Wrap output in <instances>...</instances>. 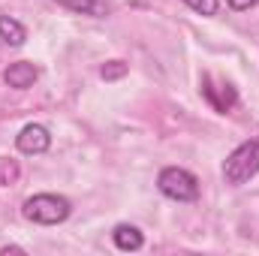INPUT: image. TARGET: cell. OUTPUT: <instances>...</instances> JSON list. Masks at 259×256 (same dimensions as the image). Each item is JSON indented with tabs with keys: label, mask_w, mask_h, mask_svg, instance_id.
Segmentation results:
<instances>
[{
	"label": "cell",
	"mask_w": 259,
	"mask_h": 256,
	"mask_svg": "<svg viewBox=\"0 0 259 256\" xmlns=\"http://www.w3.org/2000/svg\"><path fill=\"white\" fill-rule=\"evenodd\" d=\"M256 172H259V139L241 142V145L226 157V163H223V178H226V184H232V187L247 184Z\"/></svg>",
	"instance_id": "2"
},
{
	"label": "cell",
	"mask_w": 259,
	"mask_h": 256,
	"mask_svg": "<svg viewBox=\"0 0 259 256\" xmlns=\"http://www.w3.org/2000/svg\"><path fill=\"white\" fill-rule=\"evenodd\" d=\"M157 187L163 196H169L175 202H196L199 199V178L181 166H166L157 178Z\"/></svg>",
	"instance_id": "3"
},
{
	"label": "cell",
	"mask_w": 259,
	"mask_h": 256,
	"mask_svg": "<svg viewBox=\"0 0 259 256\" xmlns=\"http://www.w3.org/2000/svg\"><path fill=\"white\" fill-rule=\"evenodd\" d=\"M0 39H3L6 46H24L27 30H24V24H21V21L9 18V15H0Z\"/></svg>",
	"instance_id": "9"
},
{
	"label": "cell",
	"mask_w": 259,
	"mask_h": 256,
	"mask_svg": "<svg viewBox=\"0 0 259 256\" xmlns=\"http://www.w3.org/2000/svg\"><path fill=\"white\" fill-rule=\"evenodd\" d=\"M202 97L211 103V109L214 112H229L235 103H238V94H235V88L226 81V84H214V78L211 75H202Z\"/></svg>",
	"instance_id": "4"
},
{
	"label": "cell",
	"mask_w": 259,
	"mask_h": 256,
	"mask_svg": "<svg viewBox=\"0 0 259 256\" xmlns=\"http://www.w3.org/2000/svg\"><path fill=\"white\" fill-rule=\"evenodd\" d=\"M232 9H238V12H244V9H250V6H256L259 0H226Z\"/></svg>",
	"instance_id": "13"
},
{
	"label": "cell",
	"mask_w": 259,
	"mask_h": 256,
	"mask_svg": "<svg viewBox=\"0 0 259 256\" xmlns=\"http://www.w3.org/2000/svg\"><path fill=\"white\" fill-rule=\"evenodd\" d=\"M18 181V163L9 157H0V187H9Z\"/></svg>",
	"instance_id": "11"
},
{
	"label": "cell",
	"mask_w": 259,
	"mask_h": 256,
	"mask_svg": "<svg viewBox=\"0 0 259 256\" xmlns=\"http://www.w3.org/2000/svg\"><path fill=\"white\" fill-rule=\"evenodd\" d=\"M127 72H130V64H124V61H106V64L100 66V78L103 81H118Z\"/></svg>",
	"instance_id": "10"
},
{
	"label": "cell",
	"mask_w": 259,
	"mask_h": 256,
	"mask_svg": "<svg viewBox=\"0 0 259 256\" xmlns=\"http://www.w3.org/2000/svg\"><path fill=\"white\" fill-rule=\"evenodd\" d=\"M184 3L199 15H217V9H220V0H184Z\"/></svg>",
	"instance_id": "12"
},
{
	"label": "cell",
	"mask_w": 259,
	"mask_h": 256,
	"mask_svg": "<svg viewBox=\"0 0 259 256\" xmlns=\"http://www.w3.org/2000/svg\"><path fill=\"white\" fill-rule=\"evenodd\" d=\"M72 205L66 196H58V193H36L24 202L21 214L30 220V223H39V226H55V223H64L69 217Z\"/></svg>",
	"instance_id": "1"
},
{
	"label": "cell",
	"mask_w": 259,
	"mask_h": 256,
	"mask_svg": "<svg viewBox=\"0 0 259 256\" xmlns=\"http://www.w3.org/2000/svg\"><path fill=\"white\" fill-rule=\"evenodd\" d=\"M61 6L72 9V12H81V15H94V18H106L112 12V3L106 0H58Z\"/></svg>",
	"instance_id": "8"
},
{
	"label": "cell",
	"mask_w": 259,
	"mask_h": 256,
	"mask_svg": "<svg viewBox=\"0 0 259 256\" xmlns=\"http://www.w3.org/2000/svg\"><path fill=\"white\" fill-rule=\"evenodd\" d=\"M15 145H18L21 154H46L52 148V133L42 127V124H27V127L18 133Z\"/></svg>",
	"instance_id": "5"
},
{
	"label": "cell",
	"mask_w": 259,
	"mask_h": 256,
	"mask_svg": "<svg viewBox=\"0 0 259 256\" xmlns=\"http://www.w3.org/2000/svg\"><path fill=\"white\" fill-rule=\"evenodd\" d=\"M112 241H115V247L118 250H139L142 244H145V238H142V232L136 229V226H130V223H121V226H115V232H112Z\"/></svg>",
	"instance_id": "7"
},
{
	"label": "cell",
	"mask_w": 259,
	"mask_h": 256,
	"mask_svg": "<svg viewBox=\"0 0 259 256\" xmlns=\"http://www.w3.org/2000/svg\"><path fill=\"white\" fill-rule=\"evenodd\" d=\"M39 78V69L30 64V61H18V64H9L6 72H3V81L15 91H27L33 88V81Z\"/></svg>",
	"instance_id": "6"
}]
</instances>
